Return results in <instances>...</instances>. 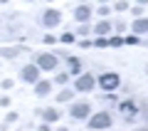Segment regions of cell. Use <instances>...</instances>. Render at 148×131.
<instances>
[{"mask_svg": "<svg viewBox=\"0 0 148 131\" xmlns=\"http://www.w3.org/2000/svg\"><path fill=\"white\" fill-rule=\"evenodd\" d=\"M0 3H8V0H0Z\"/></svg>", "mask_w": 148, "mask_h": 131, "instance_id": "1f68e13d", "label": "cell"}, {"mask_svg": "<svg viewBox=\"0 0 148 131\" xmlns=\"http://www.w3.org/2000/svg\"><path fill=\"white\" fill-rule=\"evenodd\" d=\"M57 131H67V126H59V129H57Z\"/></svg>", "mask_w": 148, "mask_h": 131, "instance_id": "4dcf8cb0", "label": "cell"}, {"mask_svg": "<svg viewBox=\"0 0 148 131\" xmlns=\"http://www.w3.org/2000/svg\"><path fill=\"white\" fill-rule=\"evenodd\" d=\"M89 17H91V8H89V5L82 3V5L74 8V20H77V22H86Z\"/></svg>", "mask_w": 148, "mask_h": 131, "instance_id": "ba28073f", "label": "cell"}, {"mask_svg": "<svg viewBox=\"0 0 148 131\" xmlns=\"http://www.w3.org/2000/svg\"><path fill=\"white\" fill-rule=\"evenodd\" d=\"M116 10H119V12L128 10V3H126V0H119V3H116Z\"/></svg>", "mask_w": 148, "mask_h": 131, "instance_id": "44dd1931", "label": "cell"}, {"mask_svg": "<svg viewBox=\"0 0 148 131\" xmlns=\"http://www.w3.org/2000/svg\"><path fill=\"white\" fill-rule=\"evenodd\" d=\"M133 131H148V126H138V129H133Z\"/></svg>", "mask_w": 148, "mask_h": 131, "instance_id": "f546056e", "label": "cell"}, {"mask_svg": "<svg viewBox=\"0 0 148 131\" xmlns=\"http://www.w3.org/2000/svg\"><path fill=\"white\" fill-rule=\"evenodd\" d=\"M69 114H72L74 119H86V116L91 114V104H86V101H79V104H74L72 109H69Z\"/></svg>", "mask_w": 148, "mask_h": 131, "instance_id": "52a82bcc", "label": "cell"}, {"mask_svg": "<svg viewBox=\"0 0 148 131\" xmlns=\"http://www.w3.org/2000/svg\"><path fill=\"white\" fill-rule=\"evenodd\" d=\"M146 72H148V67H146Z\"/></svg>", "mask_w": 148, "mask_h": 131, "instance_id": "d6a6232c", "label": "cell"}, {"mask_svg": "<svg viewBox=\"0 0 148 131\" xmlns=\"http://www.w3.org/2000/svg\"><path fill=\"white\" fill-rule=\"evenodd\" d=\"M99 87L104 92H114V89H119L121 87V77H119L116 72H104L99 77Z\"/></svg>", "mask_w": 148, "mask_h": 131, "instance_id": "7a4b0ae2", "label": "cell"}, {"mask_svg": "<svg viewBox=\"0 0 148 131\" xmlns=\"http://www.w3.org/2000/svg\"><path fill=\"white\" fill-rule=\"evenodd\" d=\"M96 12H99L101 17H106V15L111 12V8H106V5H99V8H96Z\"/></svg>", "mask_w": 148, "mask_h": 131, "instance_id": "d6986e66", "label": "cell"}, {"mask_svg": "<svg viewBox=\"0 0 148 131\" xmlns=\"http://www.w3.org/2000/svg\"><path fill=\"white\" fill-rule=\"evenodd\" d=\"M20 52H22V47H8V50L0 47V54H3V57H15V54H20Z\"/></svg>", "mask_w": 148, "mask_h": 131, "instance_id": "5bb4252c", "label": "cell"}, {"mask_svg": "<svg viewBox=\"0 0 148 131\" xmlns=\"http://www.w3.org/2000/svg\"><path fill=\"white\" fill-rule=\"evenodd\" d=\"M141 114H143V119H146V121H148V106H146V109H143V111H141Z\"/></svg>", "mask_w": 148, "mask_h": 131, "instance_id": "f1b7e54d", "label": "cell"}, {"mask_svg": "<svg viewBox=\"0 0 148 131\" xmlns=\"http://www.w3.org/2000/svg\"><path fill=\"white\" fill-rule=\"evenodd\" d=\"M131 12H133V17H141L143 15V8H131Z\"/></svg>", "mask_w": 148, "mask_h": 131, "instance_id": "cb8c5ba5", "label": "cell"}, {"mask_svg": "<svg viewBox=\"0 0 148 131\" xmlns=\"http://www.w3.org/2000/svg\"><path fill=\"white\" fill-rule=\"evenodd\" d=\"M12 121H17V111H10L8 114V124H12Z\"/></svg>", "mask_w": 148, "mask_h": 131, "instance_id": "d4e9b609", "label": "cell"}, {"mask_svg": "<svg viewBox=\"0 0 148 131\" xmlns=\"http://www.w3.org/2000/svg\"><path fill=\"white\" fill-rule=\"evenodd\" d=\"M49 92H52V84H49L47 79H42V82L37 79V82H35V94L37 97H47Z\"/></svg>", "mask_w": 148, "mask_h": 131, "instance_id": "30bf717a", "label": "cell"}, {"mask_svg": "<svg viewBox=\"0 0 148 131\" xmlns=\"http://www.w3.org/2000/svg\"><path fill=\"white\" fill-rule=\"evenodd\" d=\"M0 67H3V64H0Z\"/></svg>", "mask_w": 148, "mask_h": 131, "instance_id": "836d02e7", "label": "cell"}, {"mask_svg": "<svg viewBox=\"0 0 148 131\" xmlns=\"http://www.w3.org/2000/svg\"><path fill=\"white\" fill-rule=\"evenodd\" d=\"M62 42H74V35H72V32H64V35H62Z\"/></svg>", "mask_w": 148, "mask_h": 131, "instance_id": "603a6c76", "label": "cell"}, {"mask_svg": "<svg viewBox=\"0 0 148 131\" xmlns=\"http://www.w3.org/2000/svg\"><path fill=\"white\" fill-rule=\"evenodd\" d=\"M126 42H128V45H136V42H138V35H131V37H126Z\"/></svg>", "mask_w": 148, "mask_h": 131, "instance_id": "4316f807", "label": "cell"}, {"mask_svg": "<svg viewBox=\"0 0 148 131\" xmlns=\"http://www.w3.org/2000/svg\"><path fill=\"white\" fill-rule=\"evenodd\" d=\"M91 47H99V50H104V47H109V40H106V37H96V42L91 45Z\"/></svg>", "mask_w": 148, "mask_h": 131, "instance_id": "e0dca14e", "label": "cell"}, {"mask_svg": "<svg viewBox=\"0 0 148 131\" xmlns=\"http://www.w3.org/2000/svg\"><path fill=\"white\" fill-rule=\"evenodd\" d=\"M131 30H133V35H146L148 32V17H136Z\"/></svg>", "mask_w": 148, "mask_h": 131, "instance_id": "9c48e42d", "label": "cell"}, {"mask_svg": "<svg viewBox=\"0 0 148 131\" xmlns=\"http://www.w3.org/2000/svg\"><path fill=\"white\" fill-rule=\"evenodd\" d=\"M94 89V77L91 74H79L74 82V92H91Z\"/></svg>", "mask_w": 148, "mask_h": 131, "instance_id": "5b68a950", "label": "cell"}, {"mask_svg": "<svg viewBox=\"0 0 148 131\" xmlns=\"http://www.w3.org/2000/svg\"><path fill=\"white\" fill-rule=\"evenodd\" d=\"M0 106H3V109H5V106H10V97H3V99H0Z\"/></svg>", "mask_w": 148, "mask_h": 131, "instance_id": "484cf974", "label": "cell"}, {"mask_svg": "<svg viewBox=\"0 0 148 131\" xmlns=\"http://www.w3.org/2000/svg\"><path fill=\"white\" fill-rule=\"evenodd\" d=\"M42 119L47 121V124H52V121H57V119H59V109H54V106H49V109H45V111H42Z\"/></svg>", "mask_w": 148, "mask_h": 131, "instance_id": "7c38bea8", "label": "cell"}, {"mask_svg": "<svg viewBox=\"0 0 148 131\" xmlns=\"http://www.w3.org/2000/svg\"><path fill=\"white\" fill-rule=\"evenodd\" d=\"M20 79L22 82H37L40 79V67L37 64H25L20 69Z\"/></svg>", "mask_w": 148, "mask_h": 131, "instance_id": "8992f818", "label": "cell"}, {"mask_svg": "<svg viewBox=\"0 0 148 131\" xmlns=\"http://www.w3.org/2000/svg\"><path fill=\"white\" fill-rule=\"evenodd\" d=\"M72 97H74V89H62L57 94V104H59V101H69Z\"/></svg>", "mask_w": 148, "mask_h": 131, "instance_id": "4fadbf2b", "label": "cell"}, {"mask_svg": "<svg viewBox=\"0 0 148 131\" xmlns=\"http://www.w3.org/2000/svg\"><path fill=\"white\" fill-rule=\"evenodd\" d=\"M89 129L91 131H109L111 129V114L109 111H99V114L89 116Z\"/></svg>", "mask_w": 148, "mask_h": 131, "instance_id": "6da1fadb", "label": "cell"}, {"mask_svg": "<svg viewBox=\"0 0 148 131\" xmlns=\"http://www.w3.org/2000/svg\"><path fill=\"white\" fill-rule=\"evenodd\" d=\"M111 27H114V25H111L109 20H101L99 25L94 27V32H96V37H104V35H109V32H111Z\"/></svg>", "mask_w": 148, "mask_h": 131, "instance_id": "8fae6325", "label": "cell"}, {"mask_svg": "<svg viewBox=\"0 0 148 131\" xmlns=\"http://www.w3.org/2000/svg\"><path fill=\"white\" fill-rule=\"evenodd\" d=\"M12 87H15V82H12V79H3V82H0V89H12Z\"/></svg>", "mask_w": 148, "mask_h": 131, "instance_id": "ac0fdd59", "label": "cell"}, {"mask_svg": "<svg viewBox=\"0 0 148 131\" xmlns=\"http://www.w3.org/2000/svg\"><path fill=\"white\" fill-rule=\"evenodd\" d=\"M37 129H40V131H49V126H47V121H45V124H42V126H37Z\"/></svg>", "mask_w": 148, "mask_h": 131, "instance_id": "83f0119b", "label": "cell"}, {"mask_svg": "<svg viewBox=\"0 0 148 131\" xmlns=\"http://www.w3.org/2000/svg\"><path fill=\"white\" fill-rule=\"evenodd\" d=\"M54 82H57V84H67V82H69V74H67V72H57Z\"/></svg>", "mask_w": 148, "mask_h": 131, "instance_id": "2e32d148", "label": "cell"}, {"mask_svg": "<svg viewBox=\"0 0 148 131\" xmlns=\"http://www.w3.org/2000/svg\"><path fill=\"white\" fill-rule=\"evenodd\" d=\"M119 106H121V111H126V114H131V111H133V104H131V101H123V104H119Z\"/></svg>", "mask_w": 148, "mask_h": 131, "instance_id": "ffe728a7", "label": "cell"}, {"mask_svg": "<svg viewBox=\"0 0 148 131\" xmlns=\"http://www.w3.org/2000/svg\"><path fill=\"white\" fill-rule=\"evenodd\" d=\"M121 45H123V40H121V37H114V40L109 42V47H121Z\"/></svg>", "mask_w": 148, "mask_h": 131, "instance_id": "7402d4cb", "label": "cell"}, {"mask_svg": "<svg viewBox=\"0 0 148 131\" xmlns=\"http://www.w3.org/2000/svg\"><path fill=\"white\" fill-rule=\"evenodd\" d=\"M69 64H72V74H77L79 77V72H82V62L77 57H69Z\"/></svg>", "mask_w": 148, "mask_h": 131, "instance_id": "9a60e30c", "label": "cell"}, {"mask_svg": "<svg viewBox=\"0 0 148 131\" xmlns=\"http://www.w3.org/2000/svg\"><path fill=\"white\" fill-rule=\"evenodd\" d=\"M59 22H62V12L57 10V8H47L42 15V25L45 27H57Z\"/></svg>", "mask_w": 148, "mask_h": 131, "instance_id": "277c9868", "label": "cell"}, {"mask_svg": "<svg viewBox=\"0 0 148 131\" xmlns=\"http://www.w3.org/2000/svg\"><path fill=\"white\" fill-rule=\"evenodd\" d=\"M35 64L40 69H45V72H52V69L59 67V59L54 57V54H49V52H42V54H37V62Z\"/></svg>", "mask_w": 148, "mask_h": 131, "instance_id": "3957f363", "label": "cell"}]
</instances>
